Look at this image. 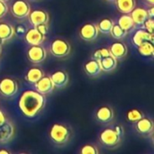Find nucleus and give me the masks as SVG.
Wrapping results in <instances>:
<instances>
[{
  "label": "nucleus",
  "instance_id": "1",
  "mask_svg": "<svg viewBox=\"0 0 154 154\" xmlns=\"http://www.w3.org/2000/svg\"><path fill=\"white\" fill-rule=\"evenodd\" d=\"M45 103L46 99L42 94L35 90H26L21 95L18 106L23 115L32 118L44 108Z\"/></svg>",
  "mask_w": 154,
  "mask_h": 154
},
{
  "label": "nucleus",
  "instance_id": "2",
  "mask_svg": "<svg viewBox=\"0 0 154 154\" xmlns=\"http://www.w3.org/2000/svg\"><path fill=\"white\" fill-rule=\"evenodd\" d=\"M49 134L51 140L54 143L61 145L69 142L70 137V131L68 126L62 124H54L51 127Z\"/></svg>",
  "mask_w": 154,
  "mask_h": 154
},
{
  "label": "nucleus",
  "instance_id": "3",
  "mask_svg": "<svg viewBox=\"0 0 154 154\" xmlns=\"http://www.w3.org/2000/svg\"><path fill=\"white\" fill-rule=\"evenodd\" d=\"M99 140L101 143L108 148L117 146L121 142V136L111 128H106L99 134Z\"/></svg>",
  "mask_w": 154,
  "mask_h": 154
},
{
  "label": "nucleus",
  "instance_id": "4",
  "mask_svg": "<svg viewBox=\"0 0 154 154\" xmlns=\"http://www.w3.org/2000/svg\"><path fill=\"white\" fill-rule=\"evenodd\" d=\"M51 52L57 58H64L70 52V44L64 39H55L51 42Z\"/></svg>",
  "mask_w": 154,
  "mask_h": 154
},
{
  "label": "nucleus",
  "instance_id": "5",
  "mask_svg": "<svg viewBox=\"0 0 154 154\" xmlns=\"http://www.w3.org/2000/svg\"><path fill=\"white\" fill-rule=\"evenodd\" d=\"M18 91V83L11 78H4L0 80V94L5 97H12Z\"/></svg>",
  "mask_w": 154,
  "mask_h": 154
},
{
  "label": "nucleus",
  "instance_id": "6",
  "mask_svg": "<svg viewBox=\"0 0 154 154\" xmlns=\"http://www.w3.org/2000/svg\"><path fill=\"white\" fill-rule=\"evenodd\" d=\"M47 57L46 50L39 45H31L29 50L27 51V58L33 64H40L45 60Z\"/></svg>",
  "mask_w": 154,
  "mask_h": 154
},
{
  "label": "nucleus",
  "instance_id": "7",
  "mask_svg": "<svg viewBox=\"0 0 154 154\" xmlns=\"http://www.w3.org/2000/svg\"><path fill=\"white\" fill-rule=\"evenodd\" d=\"M30 12V5L25 0H15L11 5V13L14 17L18 19L27 17Z\"/></svg>",
  "mask_w": 154,
  "mask_h": 154
},
{
  "label": "nucleus",
  "instance_id": "8",
  "mask_svg": "<svg viewBox=\"0 0 154 154\" xmlns=\"http://www.w3.org/2000/svg\"><path fill=\"white\" fill-rule=\"evenodd\" d=\"M98 28L97 25L92 23H88L84 24L79 30V36L82 40L86 42H92L97 39L98 36Z\"/></svg>",
  "mask_w": 154,
  "mask_h": 154
},
{
  "label": "nucleus",
  "instance_id": "9",
  "mask_svg": "<svg viewBox=\"0 0 154 154\" xmlns=\"http://www.w3.org/2000/svg\"><path fill=\"white\" fill-rule=\"evenodd\" d=\"M34 86H35L36 91H38L39 93L42 95H47V94L51 93L55 88L51 79V77L49 76H43L40 80H38L34 84Z\"/></svg>",
  "mask_w": 154,
  "mask_h": 154
},
{
  "label": "nucleus",
  "instance_id": "10",
  "mask_svg": "<svg viewBox=\"0 0 154 154\" xmlns=\"http://www.w3.org/2000/svg\"><path fill=\"white\" fill-rule=\"evenodd\" d=\"M24 39L30 45H39L44 42L45 35L40 32L35 27H33L25 32Z\"/></svg>",
  "mask_w": 154,
  "mask_h": 154
},
{
  "label": "nucleus",
  "instance_id": "11",
  "mask_svg": "<svg viewBox=\"0 0 154 154\" xmlns=\"http://www.w3.org/2000/svg\"><path fill=\"white\" fill-rule=\"evenodd\" d=\"M29 21L33 25H39L42 23H48L49 22V15L48 14L43 10H33L29 13Z\"/></svg>",
  "mask_w": 154,
  "mask_h": 154
},
{
  "label": "nucleus",
  "instance_id": "12",
  "mask_svg": "<svg viewBox=\"0 0 154 154\" xmlns=\"http://www.w3.org/2000/svg\"><path fill=\"white\" fill-rule=\"evenodd\" d=\"M135 129L141 134H151L153 131V122L152 119L143 116L135 123Z\"/></svg>",
  "mask_w": 154,
  "mask_h": 154
},
{
  "label": "nucleus",
  "instance_id": "13",
  "mask_svg": "<svg viewBox=\"0 0 154 154\" xmlns=\"http://www.w3.org/2000/svg\"><path fill=\"white\" fill-rule=\"evenodd\" d=\"M130 15L135 25H143L146 19L149 18L147 10L143 7H134L130 13Z\"/></svg>",
  "mask_w": 154,
  "mask_h": 154
},
{
  "label": "nucleus",
  "instance_id": "14",
  "mask_svg": "<svg viewBox=\"0 0 154 154\" xmlns=\"http://www.w3.org/2000/svg\"><path fill=\"white\" fill-rule=\"evenodd\" d=\"M109 51H110V54L113 57H115L116 60H121V59L125 58L127 54V47L122 42H114L110 46Z\"/></svg>",
  "mask_w": 154,
  "mask_h": 154
},
{
  "label": "nucleus",
  "instance_id": "15",
  "mask_svg": "<svg viewBox=\"0 0 154 154\" xmlns=\"http://www.w3.org/2000/svg\"><path fill=\"white\" fill-rule=\"evenodd\" d=\"M51 79L54 87L63 88L69 82V75L64 70H57L51 74Z\"/></svg>",
  "mask_w": 154,
  "mask_h": 154
},
{
  "label": "nucleus",
  "instance_id": "16",
  "mask_svg": "<svg viewBox=\"0 0 154 154\" xmlns=\"http://www.w3.org/2000/svg\"><path fill=\"white\" fill-rule=\"evenodd\" d=\"M152 42L154 41V35L153 33L149 32L148 31L144 30H138L137 32H135V33L133 36V43L135 46H139L141 45L143 42Z\"/></svg>",
  "mask_w": 154,
  "mask_h": 154
},
{
  "label": "nucleus",
  "instance_id": "17",
  "mask_svg": "<svg viewBox=\"0 0 154 154\" xmlns=\"http://www.w3.org/2000/svg\"><path fill=\"white\" fill-rule=\"evenodd\" d=\"M96 116L98 121L102 123H108L114 118V111L110 106H104L97 109Z\"/></svg>",
  "mask_w": 154,
  "mask_h": 154
},
{
  "label": "nucleus",
  "instance_id": "18",
  "mask_svg": "<svg viewBox=\"0 0 154 154\" xmlns=\"http://www.w3.org/2000/svg\"><path fill=\"white\" fill-rule=\"evenodd\" d=\"M98 61H99L102 71H105V72L113 71L117 66V60L115 57H113L111 54L106 57L102 58Z\"/></svg>",
  "mask_w": 154,
  "mask_h": 154
},
{
  "label": "nucleus",
  "instance_id": "19",
  "mask_svg": "<svg viewBox=\"0 0 154 154\" xmlns=\"http://www.w3.org/2000/svg\"><path fill=\"white\" fill-rule=\"evenodd\" d=\"M14 126L13 125L6 121V123L5 125H3L2 126H0V143H7L8 141H10L14 135Z\"/></svg>",
  "mask_w": 154,
  "mask_h": 154
},
{
  "label": "nucleus",
  "instance_id": "20",
  "mask_svg": "<svg viewBox=\"0 0 154 154\" xmlns=\"http://www.w3.org/2000/svg\"><path fill=\"white\" fill-rule=\"evenodd\" d=\"M84 69H85L86 73L88 76H91V77H97L102 71L100 64H99V61L97 60H94V59L91 60H88L85 64Z\"/></svg>",
  "mask_w": 154,
  "mask_h": 154
},
{
  "label": "nucleus",
  "instance_id": "21",
  "mask_svg": "<svg viewBox=\"0 0 154 154\" xmlns=\"http://www.w3.org/2000/svg\"><path fill=\"white\" fill-rule=\"evenodd\" d=\"M43 76H44V73L40 68L33 67V68H31L27 71V73L25 75V80L30 84H35Z\"/></svg>",
  "mask_w": 154,
  "mask_h": 154
},
{
  "label": "nucleus",
  "instance_id": "22",
  "mask_svg": "<svg viewBox=\"0 0 154 154\" xmlns=\"http://www.w3.org/2000/svg\"><path fill=\"white\" fill-rule=\"evenodd\" d=\"M116 7L123 14H130L135 7V0H116Z\"/></svg>",
  "mask_w": 154,
  "mask_h": 154
},
{
  "label": "nucleus",
  "instance_id": "23",
  "mask_svg": "<svg viewBox=\"0 0 154 154\" xmlns=\"http://www.w3.org/2000/svg\"><path fill=\"white\" fill-rule=\"evenodd\" d=\"M117 24L127 32L132 31L135 25L131 15H130V14H124L122 16H120V18L118 19Z\"/></svg>",
  "mask_w": 154,
  "mask_h": 154
},
{
  "label": "nucleus",
  "instance_id": "24",
  "mask_svg": "<svg viewBox=\"0 0 154 154\" xmlns=\"http://www.w3.org/2000/svg\"><path fill=\"white\" fill-rule=\"evenodd\" d=\"M14 33V27L6 23H0V39L5 42L10 40Z\"/></svg>",
  "mask_w": 154,
  "mask_h": 154
},
{
  "label": "nucleus",
  "instance_id": "25",
  "mask_svg": "<svg viewBox=\"0 0 154 154\" xmlns=\"http://www.w3.org/2000/svg\"><path fill=\"white\" fill-rule=\"evenodd\" d=\"M139 53L143 57H152L154 54V46L152 42H144L138 46Z\"/></svg>",
  "mask_w": 154,
  "mask_h": 154
},
{
  "label": "nucleus",
  "instance_id": "26",
  "mask_svg": "<svg viewBox=\"0 0 154 154\" xmlns=\"http://www.w3.org/2000/svg\"><path fill=\"white\" fill-rule=\"evenodd\" d=\"M114 21L112 19H109V18H105V19H102L97 25V28H98V31L102 33H105V34H108L110 33L111 30H112V27L114 25Z\"/></svg>",
  "mask_w": 154,
  "mask_h": 154
},
{
  "label": "nucleus",
  "instance_id": "27",
  "mask_svg": "<svg viewBox=\"0 0 154 154\" xmlns=\"http://www.w3.org/2000/svg\"><path fill=\"white\" fill-rule=\"evenodd\" d=\"M143 116V113L139 109H131L126 113V118L131 123H136Z\"/></svg>",
  "mask_w": 154,
  "mask_h": 154
},
{
  "label": "nucleus",
  "instance_id": "28",
  "mask_svg": "<svg viewBox=\"0 0 154 154\" xmlns=\"http://www.w3.org/2000/svg\"><path fill=\"white\" fill-rule=\"evenodd\" d=\"M110 33H111L113 38H115L116 40H121V39H124L126 36L127 32H125L124 29H122L118 24H114Z\"/></svg>",
  "mask_w": 154,
  "mask_h": 154
},
{
  "label": "nucleus",
  "instance_id": "29",
  "mask_svg": "<svg viewBox=\"0 0 154 154\" xmlns=\"http://www.w3.org/2000/svg\"><path fill=\"white\" fill-rule=\"evenodd\" d=\"M108 55H110L109 49L108 48H102V49H99V50H97L96 51H94V53H93V59L94 60H99L102 58L106 57Z\"/></svg>",
  "mask_w": 154,
  "mask_h": 154
},
{
  "label": "nucleus",
  "instance_id": "30",
  "mask_svg": "<svg viewBox=\"0 0 154 154\" xmlns=\"http://www.w3.org/2000/svg\"><path fill=\"white\" fill-rule=\"evenodd\" d=\"M81 154H98V150L95 145L92 144H85L80 149Z\"/></svg>",
  "mask_w": 154,
  "mask_h": 154
},
{
  "label": "nucleus",
  "instance_id": "31",
  "mask_svg": "<svg viewBox=\"0 0 154 154\" xmlns=\"http://www.w3.org/2000/svg\"><path fill=\"white\" fill-rule=\"evenodd\" d=\"M143 27H144V29L146 30V31H148L149 32H151V33H153V27H154V21H153V18H151V17H149V18H147L146 19V21L143 23Z\"/></svg>",
  "mask_w": 154,
  "mask_h": 154
},
{
  "label": "nucleus",
  "instance_id": "32",
  "mask_svg": "<svg viewBox=\"0 0 154 154\" xmlns=\"http://www.w3.org/2000/svg\"><path fill=\"white\" fill-rule=\"evenodd\" d=\"M40 32H42V34L46 35L47 32H48V24L47 23H42V24H39V25H36L34 26Z\"/></svg>",
  "mask_w": 154,
  "mask_h": 154
},
{
  "label": "nucleus",
  "instance_id": "33",
  "mask_svg": "<svg viewBox=\"0 0 154 154\" xmlns=\"http://www.w3.org/2000/svg\"><path fill=\"white\" fill-rule=\"evenodd\" d=\"M7 10H8V7H7V5L5 4V2L0 1V18L5 16V14L7 13Z\"/></svg>",
  "mask_w": 154,
  "mask_h": 154
},
{
  "label": "nucleus",
  "instance_id": "34",
  "mask_svg": "<svg viewBox=\"0 0 154 154\" xmlns=\"http://www.w3.org/2000/svg\"><path fill=\"white\" fill-rule=\"evenodd\" d=\"M6 121H7V118H6L5 113L2 110H0V126L5 125L6 123Z\"/></svg>",
  "mask_w": 154,
  "mask_h": 154
},
{
  "label": "nucleus",
  "instance_id": "35",
  "mask_svg": "<svg viewBox=\"0 0 154 154\" xmlns=\"http://www.w3.org/2000/svg\"><path fill=\"white\" fill-rule=\"evenodd\" d=\"M114 130L122 137L123 136V134H124V129H123V127L121 126V125H116L115 128H114Z\"/></svg>",
  "mask_w": 154,
  "mask_h": 154
},
{
  "label": "nucleus",
  "instance_id": "36",
  "mask_svg": "<svg viewBox=\"0 0 154 154\" xmlns=\"http://www.w3.org/2000/svg\"><path fill=\"white\" fill-rule=\"evenodd\" d=\"M16 33H17L19 36H21V35H23V34L25 33L24 28H23V27H22V26H19V27H17V29H16Z\"/></svg>",
  "mask_w": 154,
  "mask_h": 154
},
{
  "label": "nucleus",
  "instance_id": "37",
  "mask_svg": "<svg viewBox=\"0 0 154 154\" xmlns=\"http://www.w3.org/2000/svg\"><path fill=\"white\" fill-rule=\"evenodd\" d=\"M147 12H148V15H149V17H151V18H153V15H154L153 5H152V7H151L149 10H147Z\"/></svg>",
  "mask_w": 154,
  "mask_h": 154
},
{
  "label": "nucleus",
  "instance_id": "38",
  "mask_svg": "<svg viewBox=\"0 0 154 154\" xmlns=\"http://www.w3.org/2000/svg\"><path fill=\"white\" fill-rule=\"evenodd\" d=\"M9 153H10V152H9V151H7V150H5V149L0 150V154H9Z\"/></svg>",
  "mask_w": 154,
  "mask_h": 154
},
{
  "label": "nucleus",
  "instance_id": "39",
  "mask_svg": "<svg viewBox=\"0 0 154 154\" xmlns=\"http://www.w3.org/2000/svg\"><path fill=\"white\" fill-rule=\"evenodd\" d=\"M146 1H147L148 3H150L152 5H154V0H146Z\"/></svg>",
  "mask_w": 154,
  "mask_h": 154
},
{
  "label": "nucleus",
  "instance_id": "40",
  "mask_svg": "<svg viewBox=\"0 0 154 154\" xmlns=\"http://www.w3.org/2000/svg\"><path fill=\"white\" fill-rule=\"evenodd\" d=\"M106 1H109V2H115L116 0H106Z\"/></svg>",
  "mask_w": 154,
  "mask_h": 154
},
{
  "label": "nucleus",
  "instance_id": "41",
  "mask_svg": "<svg viewBox=\"0 0 154 154\" xmlns=\"http://www.w3.org/2000/svg\"><path fill=\"white\" fill-rule=\"evenodd\" d=\"M0 1H4V2H7L8 0H0Z\"/></svg>",
  "mask_w": 154,
  "mask_h": 154
},
{
  "label": "nucleus",
  "instance_id": "42",
  "mask_svg": "<svg viewBox=\"0 0 154 154\" xmlns=\"http://www.w3.org/2000/svg\"><path fill=\"white\" fill-rule=\"evenodd\" d=\"M2 42H3V41H2V40H1V39H0V44H1V43H2Z\"/></svg>",
  "mask_w": 154,
  "mask_h": 154
},
{
  "label": "nucleus",
  "instance_id": "43",
  "mask_svg": "<svg viewBox=\"0 0 154 154\" xmlns=\"http://www.w3.org/2000/svg\"><path fill=\"white\" fill-rule=\"evenodd\" d=\"M0 54H1V44H0Z\"/></svg>",
  "mask_w": 154,
  "mask_h": 154
}]
</instances>
